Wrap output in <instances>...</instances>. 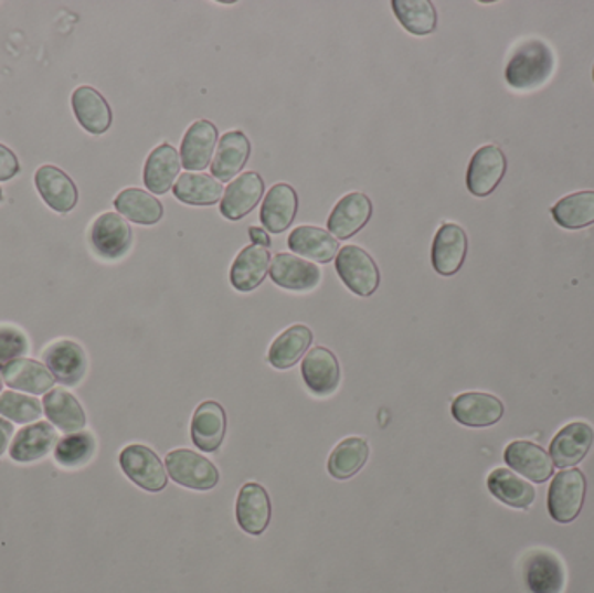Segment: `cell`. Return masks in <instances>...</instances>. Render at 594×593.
<instances>
[{"instance_id":"obj_1","label":"cell","mask_w":594,"mask_h":593,"mask_svg":"<svg viewBox=\"0 0 594 593\" xmlns=\"http://www.w3.org/2000/svg\"><path fill=\"white\" fill-rule=\"evenodd\" d=\"M554 72V54L550 45L530 39L515 51L506 66V81L518 91H532L544 86Z\"/></svg>"},{"instance_id":"obj_2","label":"cell","mask_w":594,"mask_h":593,"mask_svg":"<svg viewBox=\"0 0 594 593\" xmlns=\"http://www.w3.org/2000/svg\"><path fill=\"white\" fill-rule=\"evenodd\" d=\"M336 271L344 286L362 298L374 295L381 283V274L374 258L359 246H344L339 250Z\"/></svg>"},{"instance_id":"obj_3","label":"cell","mask_w":594,"mask_h":593,"mask_svg":"<svg viewBox=\"0 0 594 593\" xmlns=\"http://www.w3.org/2000/svg\"><path fill=\"white\" fill-rule=\"evenodd\" d=\"M166 468L176 484L195 491H211L220 483V472L214 467V463L195 451H172L166 458Z\"/></svg>"},{"instance_id":"obj_4","label":"cell","mask_w":594,"mask_h":593,"mask_svg":"<svg viewBox=\"0 0 594 593\" xmlns=\"http://www.w3.org/2000/svg\"><path fill=\"white\" fill-rule=\"evenodd\" d=\"M586 477L577 468L563 470L554 477L548 495L550 516L560 525H569L581 513L586 498Z\"/></svg>"},{"instance_id":"obj_5","label":"cell","mask_w":594,"mask_h":593,"mask_svg":"<svg viewBox=\"0 0 594 593\" xmlns=\"http://www.w3.org/2000/svg\"><path fill=\"white\" fill-rule=\"evenodd\" d=\"M118 463L129 480L148 493H160L168 486V474L163 463L150 447L141 444L124 447L118 456Z\"/></svg>"},{"instance_id":"obj_6","label":"cell","mask_w":594,"mask_h":593,"mask_svg":"<svg viewBox=\"0 0 594 593\" xmlns=\"http://www.w3.org/2000/svg\"><path fill=\"white\" fill-rule=\"evenodd\" d=\"M91 244L103 260H120L129 253L132 229L120 214H102L91 226Z\"/></svg>"},{"instance_id":"obj_7","label":"cell","mask_w":594,"mask_h":593,"mask_svg":"<svg viewBox=\"0 0 594 593\" xmlns=\"http://www.w3.org/2000/svg\"><path fill=\"white\" fill-rule=\"evenodd\" d=\"M523 580L529 593H562L566 583L565 565L550 550H533L527 555Z\"/></svg>"},{"instance_id":"obj_8","label":"cell","mask_w":594,"mask_h":593,"mask_svg":"<svg viewBox=\"0 0 594 593\" xmlns=\"http://www.w3.org/2000/svg\"><path fill=\"white\" fill-rule=\"evenodd\" d=\"M45 368L62 385L75 386L87 373V357L84 348L72 340L51 343L42 353Z\"/></svg>"},{"instance_id":"obj_9","label":"cell","mask_w":594,"mask_h":593,"mask_svg":"<svg viewBox=\"0 0 594 593\" xmlns=\"http://www.w3.org/2000/svg\"><path fill=\"white\" fill-rule=\"evenodd\" d=\"M506 172V157L496 145H485L469 162L468 190L473 195L487 197L501 183Z\"/></svg>"},{"instance_id":"obj_10","label":"cell","mask_w":594,"mask_h":593,"mask_svg":"<svg viewBox=\"0 0 594 593\" xmlns=\"http://www.w3.org/2000/svg\"><path fill=\"white\" fill-rule=\"evenodd\" d=\"M372 216V201L365 193L351 192L336 204L327 221V229L339 241L359 234Z\"/></svg>"},{"instance_id":"obj_11","label":"cell","mask_w":594,"mask_h":593,"mask_svg":"<svg viewBox=\"0 0 594 593\" xmlns=\"http://www.w3.org/2000/svg\"><path fill=\"white\" fill-rule=\"evenodd\" d=\"M301 373L306 386L318 398H327L330 393H335L341 383V368L329 348H311L303 359Z\"/></svg>"},{"instance_id":"obj_12","label":"cell","mask_w":594,"mask_h":593,"mask_svg":"<svg viewBox=\"0 0 594 593\" xmlns=\"http://www.w3.org/2000/svg\"><path fill=\"white\" fill-rule=\"evenodd\" d=\"M269 277L278 287L305 293L320 284L322 272L315 263L299 258L296 254L278 253L269 266Z\"/></svg>"},{"instance_id":"obj_13","label":"cell","mask_w":594,"mask_h":593,"mask_svg":"<svg viewBox=\"0 0 594 593\" xmlns=\"http://www.w3.org/2000/svg\"><path fill=\"white\" fill-rule=\"evenodd\" d=\"M265 193V181L254 171L242 172L224 190L220 211L226 220L238 221L247 216Z\"/></svg>"},{"instance_id":"obj_14","label":"cell","mask_w":594,"mask_h":593,"mask_svg":"<svg viewBox=\"0 0 594 593\" xmlns=\"http://www.w3.org/2000/svg\"><path fill=\"white\" fill-rule=\"evenodd\" d=\"M468 253V237L465 230L454 223L439 226L433 239L432 263L439 275L450 277L460 271Z\"/></svg>"},{"instance_id":"obj_15","label":"cell","mask_w":594,"mask_h":593,"mask_svg":"<svg viewBox=\"0 0 594 593\" xmlns=\"http://www.w3.org/2000/svg\"><path fill=\"white\" fill-rule=\"evenodd\" d=\"M593 442V426L584 422L570 423L560 430L551 442V462L558 468L574 467L586 458Z\"/></svg>"},{"instance_id":"obj_16","label":"cell","mask_w":594,"mask_h":593,"mask_svg":"<svg viewBox=\"0 0 594 593\" xmlns=\"http://www.w3.org/2000/svg\"><path fill=\"white\" fill-rule=\"evenodd\" d=\"M218 135V127L209 120L200 119L188 127L181 141V166L187 171H204L211 168Z\"/></svg>"},{"instance_id":"obj_17","label":"cell","mask_w":594,"mask_h":593,"mask_svg":"<svg viewBox=\"0 0 594 593\" xmlns=\"http://www.w3.org/2000/svg\"><path fill=\"white\" fill-rule=\"evenodd\" d=\"M272 519V501L265 487L248 483L236 498V522L247 534L259 537Z\"/></svg>"},{"instance_id":"obj_18","label":"cell","mask_w":594,"mask_h":593,"mask_svg":"<svg viewBox=\"0 0 594 593\" xmlns=\"http://www.w3.org/2000/svg\"><path fill=\"white\" fill-rule=\"evenodd\" d=\"M505 414V404L490 393H460L453 402V416L460 425L484 428L496 425Z\"/></svg>"},{"instance_id":"obj_19","label":"cell","mask_w":594,"mask_h":593,"mask_svg":"<svg viewBox=\"0 0 594 593\" xmlns=\"http://www.w3.org/2000/svg\"><path fill=\"white\" fill-rule=\"evenodd\" d=\"M299 199L287 183L273 184L261 205V223L269 234H282L296 220Z\"/></svg>"},{"instance_id":"obj_20","label":"cell","mask_w":594,"mask_h":593,"mask_svg":"<svg viewBox=\"0 0 594 593\" xmlns=\"http://www.w3.org/2000/svg\"><path fill=\"white\" fill-rule=\"evenodd\" d=\"M56 442V428L51 423H32V425L23 426L14 435L8 453L17 463L39 462L50 455Z\"/></svg>"},{"instance_id":"obj_21","label":"cell","mask_w":594,"mask_h":593,"mask_svg":"<svg viewBox=\"0 0 594 593\" xmlns=\"http://www.w3.org/2000/svg\"><path fill=\"white\" fill-rule=\"evenodd\" d=\"M35 187L56 213L66 214L77 205L78 192L72 178L54 166H42L35 172Z\"/></svg>"},{"instance_id":"obj_22","label":"cell","mask_w":594,"mask_h":593,"mask_svg":"<svg viewBox=\"0 0 594 593\" xmlns=\"http://www.w3.org/2000/svg\"><path fill=\"white\" fill-rule=\"evenodd\" d=\"M251 157V141L244 131H229L221 136L214 162L211 165L212 177L230 181L238 177Z\"/></svg>"},{"instance_id":"obj_23","label":"cell","mask_w":594,"mask_h":593,"mask_svg":"<svg viewBox=\"0 0 594 593\" xmlns=\"http://www.w3.org/2000/svg\"><path fill=\"white\" fill-rule=\"evenodd\" d=\"M505 459L509 467L532 483H545L553 475L554 465L550 456L532 442H511L506 447Z\"/></svg>"},{"instance_id":"obj_24","label":"cell","mask_w":594,"mask_h":593,"mask_svg":"<svg viewBox=\"0 0 594 593\" xmlns=\"http://www.w3.org/2000/svg\"><path fill=\"white\" fill-rule=\"evenodd\" d=\"M181 159L180 153L172 145L162 144L153 148V152L148 156L142 181L150 192L163 195L172 189L176 178L180 177Z\"/></svg>"},{"instance_id":"obj_25","label":"cell","mask_w":594,"mask_h":593,"mask_svg":"<svg viewBox=\"0 0 594 593\" xmlns=\"http://www.w3.org/2000/svg\"><path fill=\"white\" fill-rule=\"evenodd\" d=\"M226 435V414L214 401L202 402L192 420L193 444L204 453L220 449Z\"/></svg>"},{"instance_id":"obj_26","label":"cell","mask_w":594,"mask_h":593,"mask_svg":"<svg viewBox=\"0 0 594 593\" xmlns=\"http://www.w3.org/2000/svg\"><path fill=\"white\" fill-rule=\"evenodd\" d=\"M42 410L54 428L63 434H75L86 426V413L81 402L65 389H53L45 393Z\"/></svg>"},{"instance_id":"obj_27","label":"cell","mask_w":594,"mask_h":593,"mask_svg":"<svg viewBox=\"0 0 594 593\" xmlns=\"http://www.w3.org/2000/svg\"><path fill=\"white\" fill-rule=\"evenodd\" d=\"M72 107L78 124L91 135H103L110 129L114 120L110 105L94 87L82 86L75 89Z\"/></svg>"},{"instance_id":"obj_28","label":"cell","mask_w":594,"mask_h":593,"mask_svg":"<svg viewBox=\"0 0 594 593\" xmlns=\"http://www.w3.org/2000/svg\"><path fill=\"white\" fill-rule=\"evenodd\" d=\"M269 250L263 246L244 247L241 253L236 254L230 271V280L232 286L241 293H251L263 284L269 272Z\"/></svg>"},{"instance_id":"obj_29","label":"cell","mask_w":594,"mask_h":593,"mask_svg":"<svg viewBox=\"0 0 594 593\" xmlns=\"http://www.w3.org/2000/svg\"><path fill=\"white\" fill-rule=\"evenodd\" d=\"M2 380L9 389L41 395L53 390L54 377L50 369L33 359H17L4 366Z\"/></svg>"},{"instance_id":"obj_30","label":"cell","mask_w":594,"mask_h":593,"mask_svg":"<svg viewBox=\"0 0 594 593\" xmlns=\"http://www.w3.org/2000/svg\"><path fill=\"white\" fill-rule=\"evenodd\" d=\"M287 244L297 256L318 263H330L339 253L338 239L318 226H297L294 232H290Z\"/></svg>"},{"instance_id":"obj_31","label":"cell","mask_w":594,"mask_h":593,"mask_svg":"<svg viewBox=\"0 0 594 593\" xmlns=\"http://www.w3.org/2000/svg\"><path fill=\"white\" fill-rule=\"evenodd\" d=\"M311 341H314V332L303 324H296L293 328L285 329L269 347V364L275 369H280V371L293 368L297 364V360H301L308 352Z\"/></svg>"},{"instance_id":"obj_32","label":"cell","mask_w":594,"mask_h":593,"mask_svg":"<svg viewBox=\"0 0 594 593\" xmlns=\"http://www.w3.org/2000/svg\"><path fill=\"white\" fill-rule=\"evenodd\" d=\"M176 199L190 205H214L223 197V183L205 172H184L172 187Z\"/></svg>"},{"instance_id":"obj_33","label":"cell","mask_w":594,"mask_h":593,"mask_svg":"<svg viewBox=\"0 0 594 593\" xmlns=\"http://www.w3.org/2000/svg\"><path fill=\"white\" fill-rule=\"evenodd\" d=\"M114 205L120 216L138 225H156L163 216L162 202L145 190H123L115 197Z\"/></svg>"},{"instance_id":"obj_34","label":"cell","mask_w":594,"mask_h":593,"mask_svg":"<svg viewBox=\"0 0 594 593\" xmlns=\"http://www.w3.org/2000/svg\"><path fill=\"white\" fill-rule=\"evenodd\" d=\"M487 486L499 501L511 508L526 510L535 499V489L527 480L520 479L518 475L511 470H506V468L494 470L489 475Z\"/></svg>"},{"instance_id":"obj_35","label":"cell","mask_w":594,"mask_h":593,"mask_svg":"<svg viewBox=\"0 0 594 593\" xmlns=\"http://www.w3.org/2000/svg\"><path fill=\"white\" fill-rule=\"evenodd\" d=\"M369 459V444L363 438L350 437L339 442L329 458V474L338 480L351 479Z\"/></svg>"},{"instance_id":"obj_36","label":"cell","mask_w":594,"mask_h":593,"mask_svg":"<svg viewBox=\"0 0 594 593\" xmlns=\"http://www.w3.org/2000/svg\"><path fill=\"white\" fill-rule=\"evenodd\" d=\"M393 13L399 18L400 25L414 35H429L435 32L438 17L435 6L429 0H393Z\"/></svg>"},{"instance_id":"obj_37","label":"cell","mask_w":594,"mask_h":593,"mask_svg":"<svg viewBox=\"0 0 594 593\" xmlns=\"http://www.w3.org/2000/svg\"><path fill=\"white\" fill-rule=\"evenodd\" d=\"M554 221L563 229L577 230L594 223V192L572 193L563 197L553 208Z\"/></svg>"},{"instance_id":"obj_38","label":"cell","mask_w":594,"mask_h":593,"mask_svg":"<svg viewBox=\"0 0 594 593\" xmlns=\"http://www.w3.org/2000/svg\"><path fill=\"white\" fill-rule=\"evenodd\" d=\"M94 453H96V441L86 430L66 434L54 446V459L63 468L84 467L93 459Z\"/></svg>"},{"instance_id":"obj_39","label":"cell","mask_w":594,"mask_h":593,"mask_svg":"<svg viewBox=\"0 0 594 593\" xmlns=\"http://www.w3.org/2000/svg\"><path fill=\"white\" fill-rule=\"evenodd\" d=\"M42 413L44 410H42L41 401L35 398L13 392V390L0 393V416H4L9 422L32 425L33 422H38Z\"/></svg>"},{"instance_id":"obj_40","label":"cell","mask_w":594,"mask_h":593,"mask_svg":"<svg viewBox=\"0 0 594 593\" xmlns=\"http://www.w3.org/2000/svg\"><path fill=\"white\" fill-rule=\"evenodd\" d=\"M29 352V340L13 326H0V364H9Z\"/></svg>"},{"instance_id":"obj_41","label":"cell","mask_w":594,"mask_h":593,"mask_svg":"<svg viewBox=\"0 0 594 593\" xmlns=\"http://www.w3.org/2000/svg\"><path fill=\"white\" fill-rule=\"evenodd\" d=\"M20 172V162L11 148L0 144V181H9Z\"/></svg>"},{"instance_id":"obj_42","label":"cell","mask_w":594,"mask_h":593,"mask_svg":"<svg viewBox=\"0 0 594 593\" xmlns=\"http://www.w3.org/2000/svg\"><path fill=\"white\" fill-rule=\"evenodd\" d=\"M13 423L8 422L4 417H0V456L4 455L6 451H9L11 441H13Z\"/></svg>"},{"instance_id":"obj_43","label":"cell","mask_w":594,"mask_h":593,"mask_svg":"<svg viewBox=\"0 0 594 593\" xmlns=\"http://www.w3.org/2000/svg\"><path fill=\"white\" fill-rule=\"evenodd\" d=\"M248 237L253 241V244L256 246H263L268 250L272 246V239H269L268 232L265 229H259V226H251L248 229Z\"/></svg>"},{"instance_id":"obj_44","label":"cell","mask_w":594,"mask_h":593,"mask_svg":"<svg viewBox=\"0 0 594 593\" xmlns=\"http://www.w3.org/2000/svg\"><path fill=\"white\" fill-rule=\"evenodd\" d=\"M0 393H2V374H0Z\"/></svg>"},{"instance_id":"obj_45","label":"cell","mask_w":594,"mask_h":593,"mask_svg":"<svg viewBox=\"0 0 594 593\" xmlns=\"http://www.w3.org/2000/svg\"><path fill=\"white\" fill-rule=\"evenodd\" d=\"M0 201H2V189H0Z\"/></svg>"},{"instance_id":"obj_46","label":"cell","mask_w":594,"mask_h":593,"mask_svg":"<svg viewBox=\"0 0 594 593\" xmlns=\"http://www.w3.org/2000/svg\"><path fill=\"white\" fill-rule=\"evenodd\" d=\"M593 78H594V72H593Z\"/></svg>"}]
</instances>
